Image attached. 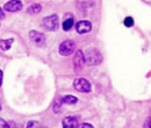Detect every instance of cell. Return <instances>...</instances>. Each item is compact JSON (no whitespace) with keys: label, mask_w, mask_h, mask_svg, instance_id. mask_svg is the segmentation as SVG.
I'll list each match as a JSON object with an SVG mask.
<instances>
[{"label":"cell","mask_w":151,"mask_h":128,"mask_svg":"<svg viewBox=\"0 0 151 128\" xmlns=\"http://www.w3.org/2000/svg\"><path fill=\"white\" fill-rule=\"evenodd\" d=\"M43 26L46 30L55 31L59 28V18L56 14L45 17L43 20Z\"/></svg>","instance_id":"cell-2"},{"label":"cell","mask_w":151,"mask_h":128,"mask_svg":"<svg viewBox=\"0 0 151 128\" xmlns=\"http://www.w3.org/2000/svg\"><path fill=\"white\" fill-rule=\"evenodd\" d=\"M76 49V45L72 40H66L63 41L59 48V52L61 55L63 56H68L74 52Z\"/></svg>","instance_id":"cell-4"},{"label":"cell","mask_w":151,"mask_h":128,"mask_svg":"<svg viewBox=\"0 0 151 128\" xmlns=\"http://www.w3.org/2000/svg\"><path fill=\"white\" fill-rule=\"evenodd\" d=\"M39 128H47L46 126H42V127H39Z\"/></svg>","instance_id":"cell-24"},{"label":"cell","mask_w":151,"mask_h":128,"mask_svg":"<svg viewBox=\"0 0 151 128\" xmlns=\"http://www.w3.org/2000/svg\"><path fill=\"white\" fill-rule=\"evenodd\" d=\"M6 124V122L3 118L0 117V128H5Z\"/></svg>","instance_id":"cell-19"},{"label":"cell","mask_w":151,"mask_h":128,"mask_svg":"<svg viewBox=\"0 0 151 128\" xmlns=\"http://www.w3.org/2000/svg\"><path fill=\"white\" fill-rule=\"evenodd\" d=\"M13 42H14L13 38L0 40V48H1L3 51H8L11 48Z\"/></svg>","instance_id":"cell-10"},{"label":"cell","mask_w":151,"mask_h":128,"mask_svg":"<svg viewBox=\"0 0 151 128\" xmlns=\"http://www.w3.org/2000/svg\"><path fill=\"white\" fill-rule=\"evenodd\" d=\"M76 29L79 34L88 33L92 29V24L88 21H80L76 25Z\"/></svg>","instance_id":"cell-9"},{"label":"cell","mask_w":151,"mask_h":128,"mask_svg":"<svg viewBox=\"0 0 151 128\" xmlns=\"http://www.w3.org/2000/svg\"><path fill=\"white\" fill-rule=\"evenodd\" d=\"M22 8V3L21 0H11L4 6V9L7 12L14 13Z\"/></svg>","instance_id":"cell-7"},{"label":"cell","mask_w":151,"mask_h":128,"mask_svg":"<svg viewBox=\"0 0 151 128\" xmlns=\"http://www.w3.org/2000/svg\"><path fill=\"white\" fill-rule=\"evenodd\" d=\"M61 101H62V103H66V104H69V105H72V104H75L78 102V98L76 96H73V95H67L63 98H61Z\"/></svg>","instance_id":"cell-11"},{"label":"cell","mask_w":151,"mask_h":128,"mask_svg":"<svg viewBox=\"0 0 151 128\" xmlns=\"http://www.w3.org/2000/svg\"><path fill=\"white\" fill-rule=\"evenodd\" d=\"M85 56L86 63L89 66H95L102 61V55L97 49H91L86 52Z\"/></svg>","instance_id":"cell-1"},{"label":"cell","mask_w":151,"mask_h":128,"mask_svg":"<svg viewBox=\"0 0 151 128\" xmlns=\"http://www.w3.org/2000/svg\"><path fill=\"white\" fill-rule=\"evenodd\" d=\"M5 128H23V126L21 124H16L14 121H9L6 122Z\"/></svg>","instance_id":"cell-15"},{"label":"cell","mask_w":151,"mask_h":128,"mask_svg":"<svg viewBox=\"0 0 151 128\" xmlns=\"http://www.w3.org/2000/svg\"><path fill=\"white\" fill-rule=\"evenodd\" d=\"M41 10H42V6L39 4H33L28 8V13H29L30 14H37L40 13Z\"/></svg>","instance_id":"cell-12"},{"label":"cell","mask_w":151,"mask_h":128,"mask_svg":"<svg viewBox=\"0 0 151 128\" xmlns=\"http://www.w3.org/2000/svg\"><path fill=\"white\" fill-rule=\"evenodd\" d=\"M124 24L126 27L130 28V27L133 26L134 21H133V19H132V17H126V18L124 19Z\"/></svg>","instance_id":"cell-16"},{"label":"cell","mask_w":151,"mask_h":128,"mask_svg":"<svg viewBox=\"0 0 151 128\" xmlns=\"http://www.w3.org/2000/svg\"><path fill=\"white\" fill-rule=\"evenodd\" d=\"M29 38L32 41V43L37 46H43L45 43V35L36 30H31L29 32Z\"/></svg>","instance_id":"cell-6"},{"label":"cell","mask_w":151,"mask_h":128,"mask_svg":"<svg viewBox=\"0 0 151 128\" xmlns=\"http://www.w3.org/2000/svg\"><path fill=\"white\" fill-rule=\"evenodd\" d=\"M62 126L63 128H78L79 122L76 116H68L63 118Z\"/></svg>","instance_id":"cell-8"},{"label":"cell","mask_w":151,"mask_h":128,"mask_svg":"<svg viewBox=\"0 0 151 128\" xmlns=\"http://www.w3.org/2000/svg\"><path fill=\"white\" fill-rule=\"evenodd\" d=\"M73 62H74V70L76 72H78V71L82 70V69L84 68L85 64H86V60H85L84 53L81 50H78L77 52H76Z\"/></svg>","instance_id":"cell-5"},{"label":"cell","mask_w":151,"mask_h":128,"mask_svg":"<svg viewBox=\"0 0 151 128\" xmlns=\"http://www.w3.org/2000/svg\"><path fill=\"white\" fill-rule=\"evenodd\" d=\"M2 109V103H1V101H0V110Z\"/></svg>","instance_id":"cell-22"},{"label":"cell","mask_w":151,"mask_h":128,"mask_svg":"<svg viewBox=\"0 0 151 128\" xmlns=\"http://www.w3.org/2000/svg\"><path fill=\"white\" fill-rule=\"evenodd\" d=\"M149 128H151V119H149Z\"/></svg>","instance_id":"cell-23"},{"label":"cell","mask_w":151,"mask_h":128,"mask_svg":"<svg viewBox=\"0 0 151 128\" xmlns=\"http://www.w3.org/2000/svg\"><path fill=\"white\" fill-rule=\"evenodd\" d=\"M5 18V14L3 12V10L0 8V19H4Z\"/></svg>","instance_id":"cell-21"},{"label":"cell","mask_w":151,"mask_h":128,"mask_svg":"<svg viewBox=\"0 0 151 128\" xmlns=\"http://www.w3.org/2000/svg\"><path fill=\"white\" fill-rule=\"evenodd\" d=\"M26 128H39V123L35 120H31L27 124Z\"/></svg>","instance_id":"cell-17"},{"label":"cell","mask_w":151,"mask_h":128,"mask_svg":"<svg viewBox=\"0 0 151 128\" xmlns=\"http://www.w3.org/2000/svg\"><path fill=\"white\" fill-rule=\"evenodd\" d=\"M62 101L61 99H58L54 104H53V107H52V109H53V112L56 113V114H59L61 110V106H62Z\"/></svg>","instance_id":"cell-14"},{"label":"cell","mask_w":151,"mask_h":128,"mask_svg":"<svg viewBox=\"0 0 151 128\" xmlns=\"http://www.w3.org/2000/svg\"><path fill=\"white\" fill-rule=\"evenodd\" d=\"M78 128H94V127H93V125H92L91 124H88V123H82V124H79Z\"/></svg>","instance_id":"cell-18"},{"label":"cell","mask_w":151,"mask_h":128,"mask_svg":"<svg viewBox=\"0 0 151 128\" xmlns=\"http://www.w3.org/2000/svg\"><path fill=\"white\" fill-rule=\"evenodd\" d=\"M74 87L75 89L81 92V93H90L92 90L91 84L88 80L86 78H76L74 81Z\"/></svg>","instance_id":"cell-3"},{"label":"cell","mask_w":151,"mask_h":128,"mask_svg":"<svg viewBox=\"0 0 151 128\" xmlns=\"http://www.w3.org/2000/svg\"><path fill=\"white\" fill-rule=\"evenodd\" d=\"M74 25V20L73 18H68V19H66L63 23H62V28L65 31H68Z\"/></svg>","instance_id":"cell-13"},{"label":"cell","mask_w":151,"mask_h":128,"mask_svg":"<svg viewBox=\"0 0 151 128\" xmlns=\"http://www.w3.org/2000/svg\"><path fill=\"white\" fill-rule=\"evenodd\" d=\"M2 81H3V72L2 70H0V87L2 86Z\"/></svg>","instance_id":"cell-20"}]
</instances>
